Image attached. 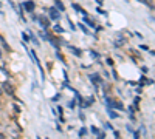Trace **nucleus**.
<instances>
[{"label":"nucleus","mask_w":155,"mask_h":139,"mask_svg":"<svg viewBox=\"0 0 155 139\" xmlns=\"http://www.w3.org/2000/svg\"><path fill=\"white\" fill-rule=\"evenodd\" d=\"M22 6H24V8H25V10L28 11V12H33V11H34V8H36V5H34V2H33V0H28V2H25Z\"/></svg>","instance_id":"f257e3e1"},{"label":"nucleus","mask_w":155,"mask_h":139,"mask_svg":"<svg viewBox=\"0 0 155 139\" xmlns=\"http://www.w3.org/2000/svg\"><path fill=\"white\" fill-rule=\"evenodd\" d=\"M90 56H92V57H95V59H96V57H98V53H95V51H90Z\"/></svg>","instance_id":"6ab92c4d"},{"label":"nucleus","mask_w":155,"mask_h":139,"mask_svg":"<svg viewBox=\"0 0 155 139\" xmlns=\"http://www.w3.org/2000/svg\"><path fill=\"white\" fill-rule=\"evenodd\" d=\"M50 19H53V20H57L59 17H61V14H59V10H54V8H50Z\"/></svg>","instance_id":"7ed1b4c3"},{"label":"nucleus","mask_w":155,"mask_h":139,"mask_svg":"<svg viewBox=\"0 0 155 139\" xmlns=\"http://www.w3.org/2000/svg\"><path fill=\"white\" fill-rule=\"evenodd\" d=\"M138 2H141V3H144V5H146V6H147V8H150V10H155V8H154V5H152V3H150V2H149V0H138Z\"/></svg>","instance_id":"6e6552de"},{"label":"nucleus","mask_w":155,"mask_h":139,"mask_svg":"<svg viewBox=\"0 0 155 139\" xmlns=\"http://www.w3.org/2000/svg\"><path fill=\"white\" fill-rule=\"evenodd\" d=\"M78 26H79V28H81V29H82V31H84V33H85V34H89V29H87V28H85V25H84V23H79V25H78Z\"/></svg>","instance_id":"ddd939ff"},{"label":"nucleus","mask_w":155,"mask_h":139,"mask_svg":"<svg viewBox=\"0 0 155 139\" xmlns=\"http://www.w3.org/2000/svg\"><path fill=\"white\" fill-rule=\"evenodd\" d=\"M22 37H24V40H25V42H30V34L24 33V34H22Z\"/></svg>","instance_id":"2eb2a0df"},{"label":"nucleus","mask_w":155,"mask_h":139,"mask_svg":"<svg viewBox=\"0 0 155 139\" xmlns=\"http://www.w3.org/2000/svg\"><path fill=\"white\" fill-rule=\"evenodd\" d=\"M68 25H70V28H71L73 31H75V29H76V26H75V25H73V22H71L70 19H68Z\"/></svg>","instance_id":"f3484780"},{"label":"nucleus","mask_w":155,"mask_h":139,"mask_svg":"<svg viewBox=\"0 0 155 139\" xmlns=\"http://www.w3.org/2000/svg\"><path fill=\"white\" fill-rule=\"evenodd\" d=\"M30 40H33V43H34V45H39V40L36 39V36L31 33V31H30Z\"/></svg>","instance_id":"1a4fd4ad"},{"label":"nucleus","mask_w":155,"mask_h":139,"mask_svg":"<svg viewBox=\"0 0 155 139\" xmlns=\"http://www.w3.org/2000/svg\"><path fill=\"white\" fill-rule=\"evenodd\" d=\"M2 87H3V90H5L8 94H11V96L14 94V88H12V85H10V84H6V82H5V84L2 85Z\"/></svg>","instance_id":"39448f33"},{"label":"nucleus","mask_w":155,"mask_h":139,"mask_svg":"<svg viewBox=\"0 0 155 139\" xmlns=\"http://www.w3.org/2000/svg\"><path fill=\"white\" fill-rule=\"evenodd\" d=\"M73 8H75V10H76L78 12H81V14H82V16H87V11H85V10H82V8H81L79 5H76V3H73Z\"/></svg>","instance_id":"423d86ee"},{"label":"nucleus","mask_w":155,"mask_h":139,"mask_svg":"<svg viewBox=\"0 0 155 139\" xmlns=\"http://www.w3.org/2000/svg\"><path fill=\"white\" fill-rule=\"evenodd\" d=\"M126 43V39L124 37H120V40H116V45L118 47H121V45H124Z\"/></svg>","instance_id":"9b49d317"},{"label":"nucleus","mask_w":155,"mask_h":139,"mask_svg":"<svg viewBox=\"0 0 155 139\" xmlns=\"http://www.w3.org/2000/svg\"><path fill=\"white\" fill-rule=\"evenodd\" d=\"M85 134H87V130H85V128H81V130H79V136H85Z\"/></svg>","instance_id":"dca6fc26"},{"label":"nucleus","mask_w":155,"mask_h":139,"mask_svg":"<svg viewBox=\"0 0 155 139\" xmlns=\"http://www.w3.org/2000/svg\"><path fill=\"white\" fill-rule=\"evenodd\" d=\"M68 48H70V50H71L73 53H75V56H81V54H82V51L78 50V48H73V47H68Z\"/></svg>","instance_id":"9d476101"},{"label":"nucleus","mask_w":155,"mask_h":139,"mask_svg":"<svg viewBox=\"0 0 155 139\" xmlns=\"http://www.w3.org/2000/svg\"><path fill=\"white\" fill-rule=\"evenodd\" d=\"M37 20H39V23H40V26H42V28H44V29H47V28H48V26H50V20L47 19V17L40 16V17H39V19H37Z\"/></svg>","instance_id":"f03ea898"},{"label":"nucleus","mask_w":155,"mask_h":139,"mask_svg":"<svg viewBox=\"0 0 155 139\" xmlns=\"http://www.w3.org/2000/svg\"><path fill=\"white\" fill-rule=\"evenodd\" d=\"M109 116H110V118L112 119H115V118H118V114L115 113V111H113V110H109Z\"/></svg>","instance_id":"f8f14e48"},{"label":"nucleus","mask_w":155,"mask_h":139,"mask_svg":"<svg viewBox=\"0 0 155 139\" xmlns=\"http://www.w3.org/2000/svg\"><path fill=\"white\" fill-rule=\"evenodd\" d=\"M140 48H141V50H144V51H147V50H149V48H147V47H146V45H141V47H140Z\"/></svg>","instance_id":"aec40b11"},{"label":"nucleus","mask_w":155,"mask_h":139,"mask_svg":"<svg viewBox=\"0 0 155 139\" xmlns=\"http://www.w3.org/2000/svg\"><path fill=\"white\" fill-rule=\"evenodd\" d=\"M90 80H92L93 84H102V79H101V76L99 74H90Z\"/></svg>","instance_id":"20e7f679"},{"label":"nucleus","mask_w":155,"mask_h":139,"mask_svg":"<svg viewBox=\"0 0 155 139\" xmlns=\"http://www.w3.org/2000/svg\"><path fill=\"white\" fill-rule=\"evenodd\" d=\"M92 133H93V134H99V133H101V130L96 128V127H92Z\"/></svg>","instance_id":"4468645a"},{"label":"nucleus","mask_w":155,"mask_h":139,"mask_svg":"<svg viewBox=\"0 0 155 139\" xmlns=\"http://www.w3.org/2000/svg\"><path fill=\"white\" fill-rule=\"evenodd\" d=\"M107 65H113V60L112 59H107Z\"/></svg>","instance_id":"412c9836"},{"label":"nucleus","mask_w":155,"mask_h":139,"mask_svg":"<svg viewBox=\"0 0 155 139\" xmlns=\"http://www.w3.org/2000/svg\"><path fill=\"white\" fill-rule=\"evenodd\" d=\"M54 29H56L57 33H64V29H62V28H61V26H59V25H56V26H54Z\"/></svg>","instance_id":"a211bd4d"},{"label":"nucleus","mask_w":155,"mask_h":139,"mask_svg":"<svg viewBox=\"0 0 155 139\" xmlns=\"http://www.w3.org/2000/svg\"><path fill=\"white\" fill-rule=\"evenodd\" d=\"M106 128H112V124L110 122H106Z\"/></svg>","instance_id":"4be33fe9"},{"label":"nucleus","mask_w":155,"mask_h":139,"mask_svg":"<svg viewBox=\"0 0 155 139\" xmlns=\"http://www.w3.org/2000/svg\"><path fill=\"white\" fill-rule=\"evenodd\" d=\"M54 5H56V8H57L59 11H65V6L62 5V2H61V0H54Z\"/></svg>","instance_id":"0eeeda50"}]
</instances>
